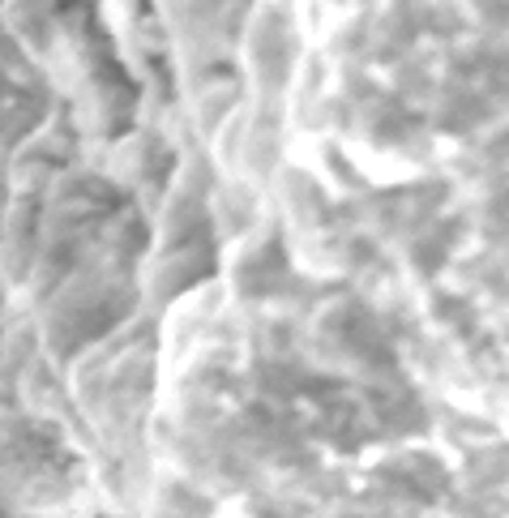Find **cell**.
<instances>
[{
  "mask_svg": "<svg viewBox=\"0 0 509 518\" xmlns=\"http://www.w3.org/2000/svg\"><path fill=\"white\" fill-rule=\"evenodd\" d=\"M347 159H351L372 184H403V180L415 176V163L398 159V154H377V150H368V146H347Z\"/></svg>",
  "mask_w": 509,
  "mask_h": 518,
  "instance_id": "obj_1",
  "label": "cell"
},
{
  "mask_svg": "<svg viewBox=\"0 0 509 518\" xmlns=\"http://www.w3.org/2000/svg\"><path fill=\"white\" fill-rule=\"evenodd\" d=\"M214 518H249V510H244V501H227V505H218Z\"/></svg>",
  "mask_w": 509,
  "mask_h": 518,
  "instance_id": "obj_2",
  "label": "cell"
}]
</instances>
